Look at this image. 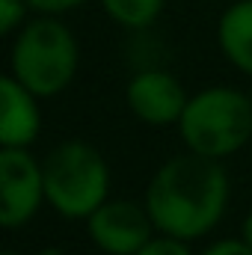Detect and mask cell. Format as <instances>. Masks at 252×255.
I'll return each mask as SVG.
<instances>
[{
	"mask_svg": "<svg viewBox=\"0 0 252 255\" xmlns=\"http://www.w3.org/2000/svg\"><path fill=\"white\" fill-rule=\"evenodd\" d=\"M226 202V169L217 160L193 151L163 163L145 190V211L154 229L178 241H196L208 235L223 220Z\"/></svg>",
	"mask_w": 252,
	"mask_h": 255,
	"instance_id": "cell-1",
	"label": "cell"
},
{
	"mask_svg": "<svg viewBox=\"0 0 252 255\" xmlns=\"http://www.w3.org/2000/svg\"><path fill=\"white\" fill-rule=\"evenodd\" d=\"M77 39L57 15H36L12 42V77L36 98H54L77 74Z\"/></svg>",
	"mask_w": 252,
	"mask_h": 255,
	"instance_id": "cell-2",
	"label": "cell"
},
{
	"mask_svg": "<svg viewBox=\"0 0 252 255\" xmlns=\"http://www.w3.org/2000/svg\"><path fill=\"white\" fill-rule=\"evenodd\" d=\"M187 151L220 160L244 148L252 136V101L232 86L196 92L178 122Z\"/></svg>",
	"mask_w": 252,
	"mask_h": 255,
	"instance_id": "cell-3",
	"label": "cell"
},
{
	"mask_svg": "<svg viewBox=\"0 0 252 255\" xmlns=\"http://www.w3.org/2000/svg\"><path fill=\"white\" fill-rule=\"evenodd\" d=\"M42 169H45V199L54 205L57 214L68 220H89L107 202V187H110L107 163L92 145L80 139H68L57 145L42 163Z\"/></svg>",
	"mask_w": 252,
	"mask_h": 255,
	"instance_id": "cell-4",
	"label": "cell"
},
{
	"mask_svg": "<svg viewBox=\"0 0 252 255\" xmlns=\"http://www.w3.org/2000/svg\"><path fill=\"white\" fill-rule=\"evenodd\" d=\"M45 199V169L27 148L0 151V223L24 226Z\"/></svg>",
	"mask_w": 252,
	"mask_h": 255,
	"instance_id": "cell-5",
	"label": "cell"
},
{
	"mask_svg": "<svg viewBox=\"0 0 252 255\" xmlns=\"http://www.w3.org/2000/svg\"><path fill=\"white\" fill-rule=\"evenodd\" d=\"M89 238L95 247L110 255H136L154 235V223L145 211V205L116 199L104 202L89 220H86Z\"/></svg>",
	"mask_w": 252,
	"mask_h": 255,
	"instance_id": "cell-6",
	"label": "cell"
},
{
	"mask_svg": "<svg viewBox=\"0 0 252 255\" xmlns=\"http://www.w3.org/2000/svg\"><path fill=\"white\" fill-rule=\"evenodd\" d=\"M127 107L145 125H178L187 107L181 80L163 68H139L127 83Z\"/></svg>",
	"mask_w": 252,
	"mask_h": 255,
	"instance_id": "cell-7",
	"label": "cell"
},
{
	"mask_svg": "<svg viewBox=\"0 0 252 255\" xmlns=\"http://www.w3.org/2000/svg\"><path fill=\"white\" fill-rule=\"evenodd\" d=\"M39 104L36 95L21 86L12 74L0 80V145L3 148H27L39 136Z\"/></svg>",
	"mask_w": 252,
	"mask_h": 255,
	"instance_id": "cell-8",
	"label": "cell"
},
{
	"mask_svg": "<svg viewBox=\"0 0 252 255\" xmlns=\"http://www.w3.org/2000/svg\"><path fill=\"white\" fill-rule=\"evenodd\" d=\"M220 51L238 71L252 77V0H235L223 9L217 24Z\"/></svg>",
	"mask_w": 252,
	"mask_h": 255,
	"instance_id": "cell-9",
	"label": "cell"
},
{
	"mask_svg": "<svg viewBox=\"0 0 252 255\" xmlns=\"http://www.w3.org/2000/svg\"><path fill=\"white\" fill-rule=\"evenodd\" d=\"M163 3L166 0H101V9L125 30H148L160 18Z\"/></svg>",
	"mask_w": 252,
	"mask_h": 255,
	"instance_id": "cell-10",
	"label": "cell"
},
{
	"mask_svg": "<svg viewBox=\"0 0 252 255\" xmlns=\"http://www.w3.org/2000/svg\"><path fill=\"white\" fill-rule=\"evenodd\" d=\"M27 0H0V36H12L27 24Z\"/></svg>",
	"mask_w": 252,
	"mask_h": 255,
	"instance_id": "cell-11",
	"label": "cell"
},
{
	"mask_svg": "<svg viewBox=\"0 0 252 255\" xmlns=\"http://www.w3.org/2000/svg\"><path fill=\"white\" fill-rule=\"evenodd\" d=\"M136 255H190V250H187V241L160 235V238H151Z\"/></svg>",
	"mask_w": 252,
	"mask_h": 255,
	"instance_id": "cell-12",
	"label": "cell"
},
{
	"mask_svg": "<svg viewBox=\"0 0 252 255\" xmlns=\"http://www.w3.org/2000/svg\"><path fill=\"white\" fill-rule=\"evenodd\" d=\"M86 0H27V6L33 9V12H39V15H65V12H71V9H77V6H83Z\"/></svg>",
	"mask_w": 252,
	"mask_h": 255,
	"instance_id": "cell-13",
	"label": "cell"
},
{
	"mask_svg": "<svg viewBox=\"0 0 252 255\" xmlns=\"http://www.w3.org/2000/svg\"><path fill=\"white\" fill-rule=\"evenodd\" d=\"M205 255H252V247L241 238V241H217Z\"/></svg>",
	"mask_w": 252,
	"mask_h": 255,
	"instance_id": "cell-14",
	"label": "cell"
},
{
	"mask_svg": "<svg viewBox=\"0 0 252 255\" xmlns=\"http://www.w3.org/2000/svg\"><path fill=\"white\" fill-rule=\"evenodd\" d=\"M244 241L252 247V214L247 217V223H244Z\"/></svg>",
	"mask_w": 252,
	"mask_h": 255,
	"instance_id": "cell-15",
	"label": "cell"
},
{
	"mask_svg": "<svg viewBox=\"0 0 252 255\" xmlns=\"http://www.w3.org/2000/svg\"><path fill=\"white\" fill-rule=\"evenodd\" d=\"M39 255H63V253H60V250H42Z\"/></svg>",
	"mask_w": 252,
	"mask_h": 255,
	"instance_id": "cell-16",
	"label": "cell"
},
{
	"mask_svg": "<svg viewBox=\"0 0 252 255\" xmlns=\"http://www.w3.org/2000/svg\"><path fill=\"white\" fill-rule=\"evenodd\" d=\"M6 255H18V253H6Z\"/></svg>",
	"mask_w": 252,
	"mask_h": 255,
	"instance_id": "cell-17",
	"label": "cell"
}]
</instances>
